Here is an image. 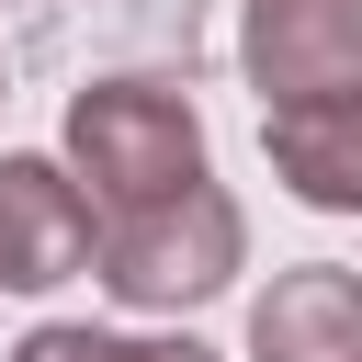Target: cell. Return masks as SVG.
Here are the masks:
<instances>
[{"mask_svg": "<svg viewBox=\"0 0 362 362\" xmlns=\"http://www.w3.org/2000/svg\"><path fill=\"white\" fill-rule=\"evenodd\" d=\"M68 170L90 181L102 215H136V204H170L204 170V113L170 90V79H90L68 90Z\"/></svg>", "mask_w": 362, "mask_h": 362, "instance_id": "1", "label": "cell"}, {"mask_svg": "<svg viewBox=\"0 0 362 362\" xmlns=\"http://www.w3.org/2000/svg\"><path fill=\"white\" fill-rule=\"evenodd\" d=\"M238 272H249V215H238L226 181H192V192H170V204L102 215V294L136 305V317L215 305Z\"/></svg>", "mask_w": 362, "mask_h": 362, "instance_id": "2", "label": "cell"}, {"mask_svg": "<svg viewBox=\"0 0 362 362\" xmlns=\"http://www.w3.org/2000/svg\"><path fill=\"white\" fill-rule=\"evenodd\" d=\"M238 68H249L260 113L362 90V0H249L238 11Z\"/></svg>", "mask_w": 362, "mask_h": 362, "instance_id": "3", "label": "cell"}, {"mask_svg": "<svg viewBox=\"0 0 362 362\" xmlns=\"http://www.w3.org/2000/svg\"><path fill=\"white\" fill-rule=\"evenodd\" d=\"M102 260V215L79 170L57 158H0V294H57Z\"/></svg>", "mask_w": 362, "mask_h": 362, "instance_id": "4", "label": "cell"}, {"mask_svg": "<svg viewBox=\"0 0 362 362\" xmlns=\"http://www.w3.org/2000/svg\"><path fill=\"white\" fill-rule=\"evenodd\" d=\"M249 362H362V272L294 260L249 305Z\"/></svg>", "mask_w": 362, "mask_h": 362, "instance_id": "5", "label": "cell"}, {"mask_svg": "<svg viewBox=\"0 0 362 362\" xmlns=\"http://www.w3.org/2000/svg\"><path fill=\"white\" fill-rule=\"evenodd\" d=\"M260 147H272V181H283L294 204H317V215H362V90L260 113Z\"/></svg>", "mask_w": 362, "mask_h": 362, "instance_id": "6", "label": "cell"}, {"mask_svg": "<svg viewBox=\"0 0 362 362\" xmlns=\"http://www.w3.org/2000/svg\"><path fill=\"white\" fill-rule=\"evenodd\" d=\"M11 362H215V351H204V339H136V328H68V317H57V328H34Z\"/></svg>", "mask_w": 362, "mask_h": 362, "instance_id": "7", "label": "cell"}, {"mask_svg": "<svg viewBox=\"0 0 362 362\" xmlns=\"http://www.w3.org/2000/svg\"><path fill=\"white\" fill-rule=\"evenodd\" d=\"M0 102H11V68H0Z\"/></svg>", "mask_w": 362, "mask_h": 362, "instance_id": "8", "label": "cell"}]
</instances>
